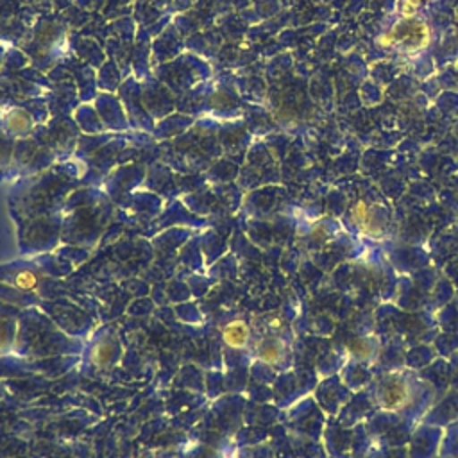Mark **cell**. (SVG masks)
<instances>
[{"instance_id": "obj_1", "label": "cell", "mask_w": 458, "mask_h": 458, "mask_svg": "<svg viewBox=\"0 0 458 458\" xmlns=\"http://www.w3.org/2000/svg\"><path fill=\"white\" fill-rule=\"evenodd\" d=\"M413 399V388L404 377L392 376L379 388V401L386 410H403Z\"/></svg>"}, {"instance_id": "obj_2", "label": "cell", "mask_w": 458, "mask_h": 458, "mask_svg": "<svg viewBox=\"0 0 458 458\" xmlns=\"http://www.w3.org/2000/svg\"><path fill=\"white\" fill-rule=\"evenodd\" d=\"M250 329L245 320H231L222 327V342L233 349H243L249 344Z\"/></svg>"}, {"instance_id": "obj_3", "label": "cell", "mask_w": 458, "mask_h": 458, "mask_svg": "<svg viewBox=\"0 0 458 458\" xmlns=\"http://www.w3.org/2000/svg\"><path fill=\"white\" fill-rule=\"evenodd\" d=\"M18 322L7 313H0V354L7 352L16 344Z\"/></svg>"}, {"instance_id": "obj_4", "label": "cell", "mask_w": 458, "mask_h": 458, "mask_svg": "<svg viewBox=\"0 0 458 458\" xmlns=\"http://www.w3.org/2000/svg\"><path fill=\"white\" fill-rule=\"evenodd\" d=\"M258 358L263 363H268V365L279 363L284 358V345H283V342L274 340V338H268V340L261 342L258 345Z\"/></svg>"}, {"instance_id": "obj_5", "label": "cell", "mask_w": 458, "mask_h": 458, "mask_svg": "<svg viewBox=\"0 0 458 458\" xmlns=\"http://www.w3.org/2000/svg\"><path fill=\"white\" fill-rule=\"evenodd\" d=\"M13 288L21 290V292H30L38 286V276L32 270H18L14 277L11 279Z\"/></svg>"}, {"instance_id": "obj_6", "label": "cell", "mask_w": 458, "mask_h": 458, "mask_svg": "<svg viewBox=\"0 0 458 458\" xmlns=\"http://www.w3.org/2000/svg\"><path fill=\"white\" fill-rule=\"evenodd\" d=\"M347 352L358 360H367L372 354V344L363 338H354L347 344Z\"/></svg>"}, {"instance_id": "obj_7", "label": "cell", "mask_w": 458, "mask_h": 458, "mask_svg": "<svg viewBox=\"0 0 458 458\" xmlns=\"http://www.w3.org/2000/svg\"><path fill=\"white\" fill-rule=\"evenodd\" d=\"M113 360V349L111 345H107L106 342H98L93 349H91V361L98 367H106L109 365V361Z\"/></svg>"}, {"instance_id": "obj_8", "label": "cell", "mask_w": 458, "mask_h": 458, "mask_svg": "<svg viewBox=\"0 0 458 458\" xmlns=\"http://www.w3.org/2000/svg\"><path fill=\"white\" fill-rule=\"evenodd\" d=\"M352 216L358 224H365L369 220V206L363 200H360L352 209Z\"/></svg>"}]
</instances>
